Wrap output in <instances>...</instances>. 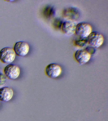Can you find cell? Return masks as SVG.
<instances>
[{
    "label": "cell",
    "instance_id": "obj_1",
    "mask_svg": "<svg viewBox=\"0 0 108 121\" xmlns=\"http://www.w3.org/2000/svg\"><path fill=\"white\" fill-rule=\"evenodd\" d=\"M16 54L13 48L4 47L0 51V60L5 64H11L14 60Z\"/></svg>",
    "mask_w": 108,
    "mask_h": 121
},
{
    "label": "cell",
    "instance_id": "obj_4",
    "mask_svg": "<svg viewBox=\"0 0 108 121\" xmlns=\"http://www.w3.org/2000/svg\"><path fill=\"white\" fill-rule=\"evenodd\" d=\"M87 39L88 44L96 49L100 47L104 41L103 35L96 31L92 32L87 38Z\"/></svg>",
    "mask_w": 108,
    "mask_h": 121
},
{
    "label": "cell",
    "instance_id": "obj_6",
    "mask_svg": "<svg viewBox=\"0 0 108 121\" xmlns=\"http://www.w3.org/2000/svg\"><path fill=\"white\" fill-rule=\"evenodd\" d=\"M16 55L21 57L27 55L30 51V46L26 42L19 41L16 42L13 48Z\"/></svg>",
    "mask_w": 108,
    "mask_h": 121
},
{
    "label": "cell",
    "instance_id": "obj_7",
    "mask_svg": "<svg viewBox=\"0 0 108 121\" xmlns=\"http://www.w3.org/2000/svg\"><path fill=\"white\" fill-rule=\"evenodd\" d=\"M62 15L64 17L69 20L76 21L80 17V12L78 9L73 7L67 8L63 9Z\"/></svg>",
    "mask_w": 108,
    "mask_h": 121
},
{
    "label": "cell",
    "instance_id": "obj_12",
    "mask_svg": "<svg viewBox=\"0 0 108 121\" xmlns=\"http://www.w3.org/2000/svg\"><path fill=\"white\" fill-rule=\"evenodd\" d=\"M63 23V21L59 18H56L52 22L53 27L55 29H61Z\"/></svg>",
    "mask_w": 108,
    "mask_h": 121
},
{
    "label": "cell",
    "instance_id": "obj_8",
    "mask_svg": "<svg viewBox=\"0 0 108 121\" xmlns=\"http://www.w3.org/2000/svg\"><path fill=\"white\" fill-rule=\"evenodd\" d=\"M91 55L85 49L77 50L75 53V60L82 65L86 64L90 59Z\"/></svg>",
    "mask_w": 108,
    "mask_h": 121
},
{
    "label": "cell",
    "instance_id": "obj_14",
    "mask_svg": "<svg viewBox=\"0 0 108 121\" xmlns=\"http://www.w3.org/2000/svg\"><path fill=\"white\" fill-rule=\"evenodd\" d=\"M7 77L4 74L0 72V87L5 86L7 83Z\"/></svg>",
    "mask_w": 108,
    "mask_h": 121
},
{
    "label": "cell",
    "instance_id": "obj_10",
    "mask_svg": "<svg viewBox=\"0 0 108 121\" xmlns=\"http://www.w3.org/2000/svg\"><path fill=\"white\" fill-rule=\"evenodd\" d=\"M76 25L73 21H66L63 22L61 29L64 34L71 35L75 33Z\"/></svg>",
    "mask_w": 108,
    "mask_h": 121
},
{
    "label": "cell",
    "instance_id": "obj_2",
    "mask_svg": "<svg viewBox=\"0 0 108 121\" xmlns=\"http://www.w3.org/2000/svg\"><path fill=\"white\" fill-rule=\"evenodd\" d=\"M90 25L85 22H81L76 25L75 33L80 39H87L92 32Z\"/></svg>",
    "mask_w": 108,
    "mask_h": 121
},
{
    "label": "cell",
    "instance_id": "obj_11",
    "mask_svg": "<svg viewBox=\"0 0 108 121\" xmlns=\"http://www.w3.org/2000/svg\"><path fill=\"white\" fill-rule=\"evenodd\" d=\"M55 9L52 6L48 5L45 6L42 10V15L46 19H50L55 16Z\"/></svg>",
    "mask_w": 108,
    "mask_h": 121
},
{
    "label": "cell",
    "instance_id": "obj_13",
    "mask_svg": "<svg viewBox=\"0 0 108 121\" xmlns=\"http://www.w3.org/2000/svg\"><path fill=\"white\" fill-rule=\"evenodd\" d=\"M75 45L77 47H86L88 44L87 38L85 39H80L76 40L75 42Z\"/></svg>",
    "mask_w": 108,
    "mask_h": 121
},
{
    "label": "cell",
    "instance_id": "obj_5",
    "mask_svg": "<svg viewBox=\"0 0 108 121\" xmlns=\"http://www.w3.org/2000/svg\"><path fill=\"white\" fill-rule=\"evenodd\" d=\"M4 72L8 79L15 80L19 76L20 70L18 65L11 63L8 64L4 68Z\"/></svg>",
    "mask_w": 108,
    "mask_h": 121
},
{
    "label": "cell",
    "instance_id": "obj_9",
    "mask_svg": "<svg viewBox=\"0 0 108 121\" xmlns=\"http://www.w3.org/2000/svg\"><path fill=\"white\" fill-rule=\"evenodd\" d=\"M14 95V91L8 86L3 87L0 88V101L7 102L10 101Z\"/></svg>",
    "mask_w": 108,
    "mask_h": 121
},
{
    "label": "cell",
    "instance_id": "obj_15",
    "mask_svg": "<svg viewBox=\"0 0 108 121\" xmlns=\"http://www.w3.org/2000/svg\"><path fill=\"white\" fill-rule=\"evenodd\" d=\"M88 52L91 55H94L95 54L96 52V48L94 47H92V46H87L85 48Z\"/></svg>",
    "mask_w": 108,
    "mask_h": 121
},
{
    "label": "cell",
    "instance_id": "obj_3",
    "mask_svg": "<svg viewBox=\"0 0 108 121\" xmlns=\"http://www.w3.org/2000/svg\"><path fill=\"white\" fill-rule=\"evenodd\" d=\"M62 72L61 66L56 63H50L46 66L45 69L46 75L52 79L58 78L61 75Z\"/></svg>",
    "mask_w": 108,
    "mask_h": 121
}]
</instances>
